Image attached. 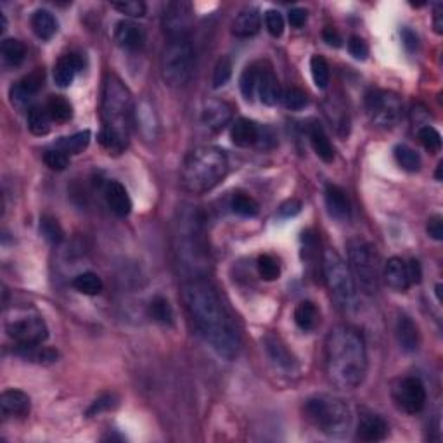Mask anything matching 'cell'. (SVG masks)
Returning a JSON list of instances; mask_svg holds the SVG:
<instances>
[{"label":"cell","mask_w":443,"mask_h":443,"mask_svg":"<svg viewBox=\"0 0 443 443\" xmlns=\"http://www.w3.org/2000/svg\"><path fill=\"white\" fill-rule=\"evenodd\" d=\"M265 26H267L268 33H270L272 37H281L284 33V18L282 14L279 13V11L275 9H270L265 13Z\"/></svg>","instance_id":"obj_48"},{"label":"cell","mask_w":443,"mask_h":443,"mask_svg":"<svg viewBox=\"0 0 443 443\" xmlns=\"http://www.w3.org/2000/svg\"><path fill=\"white\" fill-rule=\"evenodd\" d=\"M73 287L78 293L87 294V297H96V294L101 293L104 284H102L99 275L94 274V272H83V274H78L73 279Z\"/></svg>","instance_id":"obj_33"},{"label":"cell","mask_w":443,"mask_h":443,"mask_svg":"<svg viewBox=\"0 0 443 443\" xmlns=\"http://www.w3.org/2000/svg\"><path fill=\"white\" fill-rule=\"evenodd\" d=\"M323 39L325 44L329 45V47H342L343 45V40H342V35L338 33V30L332 28V26H325L324 32H323Z\"/></svg>","instance_id":"obj_53"},{"label":"cell","mask_w":443,"mask_h":443,"mask_svg":"<svg viewBox=\"0 0 443 443\" xmlns=\"http://www.w3.org/2000/svg\"><path fill=\"white\" fill-rule=\"evenodd\" d=\"M232 120V106L220 99H210L203 108V123L210 130L220 132Z\"/></svg>","instance_id":"obj_16"},{"label":"cell","mask_w":443,"mask_h":443,"mask_svg":"<svg viewBox=\"0 0 443 443\" xmlns=\"http://www.w3.org/2000/svg\"><path fill=\"white\" fill-rule=\"evenodd\" d=\"M426 232L428 236L433 237L435 241H442L443 239V218L440 215H435L431 217L426 223Z\"/></svg>","instance_id":"obj_51"},{"label":"cell","mask_w":443,"mask_h":443,"mask_svg":"<svg viewBox=\"0 0 443 443\" xmlns=\"http://www.w3.org/2000/svg\"><path fill=\"white\" fill-rule=\"evenodd\" d=\"M229 173L227 154L218 147L204 146L191 151L184 160L180 184L191 194H204L217 187Z\"/></svg>","instance_id":"obj_4"},{"label":"cell","mask_w":443,"mask_h":443,"mask_svg":"<svg viewBox=\"0 0 443 443\" xmlns=\"http://www.w3.org/2000/svg\"><path fill=\"white\" fill-rule=\"evenodd\" d=\"M230 77H232V63H230V59L227 58V56H223V58L218 59L217 64H215L211 85H213V89H220V87L227 85Z\"/></svg>","instance_id":"obj_43"},{"label":"cell","mask_w":443,"mask_h":443,"mask_svg":"<svg viewBox=\"0 0 443 443\" xmlns=\"http://www.w3.org/2000/svg\"><path fill=\"white\" fill-rule=\"evenodd\" d=\"M44 78L45 73L40 68H37L35 71L26 75L25 78H21V80L18 82L16 85H13V89H11V102L16 106L28 104V102L39 94L42 85H44Z\"/></svg>","instance_id":"obj_14"},{"label":"cell","mask_w":443,"mask_h":443,"mask_svg":"<svg viewBox=\"0 0 443 443\" xmlns=\"http://www.w3.org/2000/svg\"><path fill=\"white\" fill-rule=\"evenodd\" d=\"M395 335H397V342H399L400 348L407 354H412L419 348V343H421V335H419V327L414 320L408 316H399L397 319V327H395Z\"/></svg>","instance_id":"obj_21"},{"label":"cell","mask_w":443,"mask_h":443,"mask_svg":"<svg viewBox=\"0 0 443 443\" xmlns=\"http://www.w3.org/2000/svg\"><path fill=\"white\" fill-rule=\"evenodd\" d=\"M263 348L267 351V357L270 358V362L274 363L277 369L286 370H293L297 367V361H294L293 354L287 350V347L284 344V342L279 336L275 335H267L263 338Z\"/></svg>","instance_id":"obj_17"},{"label":"cell","mask_w":443,"mask_h":443,"mask_svg":"<svg viewBox=\"0 0 443 443\" xmlns=\"http://www.w3.org/2000/svg\"><path fill=\"white\" fill-rule=\"evenodd\" d=\"M385 281L388 284L392 289L399 291V293H404L411 287V281H408V274H407V263L404 262L399 256H393L389 258L385 265Z\"/></svg>","instance_id":"obj_25"},{"label":"cell","mask_w":443,"mask_h":443,"mask_svg":"<svg viewBox=\"0 0 443 443\" xmlns=\"http://www.w3.org/2000/svg\"><path fill=\"white\" fill-rule=\"evenodd\" d=\"M194 21V9L191 2L177 0L170 2L163 13V32L168 40H187Z\"/></svg>","instance_id":"obj_13"},{"label":"cell","mask_w":443,"mask_h":443,"mask_svg":"<svg viewBox=\"0 0 443 443\" xmlns=\"http://www.w3.org/2000/svg\"><path fill=\"white\" fill-rule=\"evenodd\" d=\"M90 144V132L83 130L78 134L71 135V137H63L58 142V149L64 151L66 154H80L89 147Z\"/></svg>","instance_id":"obj_36"},{"label":"cell","mask_w":443,"mask_h":443,"mask_svg":"<svg viewBox=\"0 0 443 443\" xmlns=\"http://www.w3.org/2000/svg\"><path fill=\"white\" fill-rule=\"evenodd\" d=\"M300 211H301V203L298 201V199H287V201L282 203L281 208H279V215L284 218L297 217Z\"/></svg>","instance_id":"obj_52"},{"label":"cell","mask_w":443,"mask_h":443,"mask_svg":"<svg viewBox=\"0 0 443 443\" xmlns=\"http://www.w3.org/2000/svg\"><path fill=\"white\" fill-rule=\"evenodd\" d=\"M106 201L108 206L111 208L113 213L116 217H128L132 211V199L128 196V191L125 189L123 184H120L118 180H111L106 185Z\"/></svg>","instance_id":"obj_23"},{"label":"cell","mask_w":443,"mask_h":443,"mask_svg":"<svg viewBox=\"0 0 443 443\" xmlns=\"http://www.w3.org/2000/svg\"><path fill=\"white\" fill-rule=\"evenodd\" d=\"M258 96L260 101L267 106L277 104V101L281 99V83H279L277 77L272 71V68H263L260 71V82H258Z\"/></svg>","instance_id":"obj_26"},{"label":"cell","mask_w":443,"mask_h":443,"mask_svg":"<svg viewBox=\"0 0 443 443\" xmlns=\"http://www.w3.org/2000/svg\"><path fill=\"white\" fill-rule=\"evenodd\" d=\"M320 320V312L316 303L301 301L294 308V323L301 331H313Z\"/></svg>","instance_id":"obj_30"},{"label":"cell","mask_w":443,"mask_h":443,"mask_svg":"<svg viewBox=\"0 0 443 443\" xmlns=\"http://www.w3.org/2000/svg\"><path fill=\"white\" fill-rule=\"evenodd\" d=\"M435 291H437L438 301H442V284H437V287H435Z\"/></svg>","instance_id":"obj_58"},{"label":"cell","mask_w":443,"mask_h":443,"mask_svg":"<svg viewBox=\"0 0 443 443\" xmlns=\"http://www.w3.org/2000/svg\"><path fill=\"white\" fill-rule=\"evenodd\" d=\"M44 161L51 170H56V172H63V170H66V166L70 165V156H68L64 151L52 149V151H45Z\"/></svg>","instance_id":"obj_46"},{"label":"cell","mask_w":443,"mask_h":443,"mask_svg":"<svg viewBox=\"0 0 443 443\" xmlns=\"http://www.w3.org/2000/svg\"><path fill=\"white\" fill-rule=\"evenodd\" d=\"M325 374L339 389H355L366 380L367 348L351 325H336L325 338Z\"/></svg>","instance_id":"obj_2"},{"label":"cell","mask_w":443,"mask_h":443,"mask_svg":"<svg viewBox=\"0 0 443 443\" xmlns=\"http://www.w3.org/2000/svg\"><path fill=\"white\" fill-rule=\"evenodd\" d=\"M182 298L192 320L211 348L227 361L236 357L241 347L239 332L213 284L203 277L191 279L182 286Z\"/></svg>","instance_id":"obj_1"},{"label":"cell","mask_w":443,"mask_h":443,"mask_svg":"<svg viewBox=\"0 0 443 443\" xmlns=\"http://www.w3.org/2000/svg\"><path fill=\"white\" fill-rule=\"evenodd\" d=\"M194 51L191 42L168 40L161 54V77L166 85L182 87L192 77Z\"/></svg>","instance_id":"obj_9"},{"label":"cell","mask_w":443,"mask_h":443,"mask_svg":"<svg viewBox=\"0 0 443 443\" xmlns=\"http://www.w3.org/2000/svg\"><path fill=\"white\" fill-rule=\"evenodd\" d=\"M348 262L355 284H358V287L369 297L376 294L381 277L380 255L376 248L362 237H354L348 241Z\"/></svg>","instance_id":"obj_7"},{"label":"cell","mask_w":443,"mask_h":443,"mask_svg":"<svg viewBox=\"0 0 443 443\" xmlns=\"http://www.w3.org/2000/svg\"><path fill=\"white\" fill-rule=\"evenodd\" d=\"M40 232L52 244H59L64 239V232L61 229L59 222L54 217H49V215H44L40 218Z\"/></svg>","instance_id":"obj_41"},{"label":"cell","mask_w":443,"mask_h":443,"mask_svg":"<svg viewBox=\"0 0 443 443\" xmlns=\"http://www.w3.org/2000/svg\"><path fill=\"white\" fill-rule=\"evenodd\" d=\"M393 153H395L397 163H399L404 170H407V172H418V170L421 168V158H419V154L416 153L414 149H411L408 146H397Z\"/></svg>","instance_id":"obj_40"},{"label":"cell","mask_w":443,"mask_h":443,"mask_svg":"<svg viewBox=\"0 0 443 443\" xmlns=\"http://www.w3.org/2000/svg\"><path fill=\"white\" fill-rule=\"evenodd\" d=\"M442 170H443V163H438V168H437V179L442 180Z\"/></svg>","instance_id":"obj_59"},{"label":"cell","mask_w":443,"mask_h":443,"mask_svg":"<svg viewBox=\"0 0 443 443\" xmlns=\"http://www.w3.org/2000/svg\"><path fill=\"white\" fill-rule=\"evenodd\" d=\"M303 412L317 430L329 437H342L347 433L351 423L348 405L331 395L312 397L303 405Z\"/></svg>","instance_id":"obj_6"},{"label":"cell","mask_w":443,"mask_h":443,"mask_svg":"<svg viewBox=\"0 0 443 443\" xmlns=\"http://www.w3.org/2000/svg\"><path fill=\"white\" fill-rule=\"evenodd\" d=\"M116 11L121 14H127L132 18H142L146 14V4L142 0H127V2H115L113 4Z\"/></svg>","instance_id":"obj_47"},{"label":"cell","mask_w":443,"mask_h":443,"mask_svg":"<svg viewBox=\"0 0 443 443\" xmlns=\"http://www.w3.org/2000/svg\"><path fill=\"white\" fill-rule=\"evenodd\" d=\"M281 97H282L284 106H286L287 109H291V111H300V109H303L306 104H308V97H306V94L303 92L301 89H297V87L287 89Z\"/></svg>","instance_id":"obj_45"},{"label":"cell","mask_w":443,"mask_h":443,"mask_svg":"<svg viewBox=\"0 0 443 443\" xmlns=\"http://www.w3.org/2000/svg\"><path fill=\"white\" fill-rule=\"evenodd\" d=\"M175 239V253L179 262L184 265L185 270L194 275L192 279H201L199 274L206 270L208 248L204 242L201 215L198 211H189L180 218Z\"/></svg>","instance_id":"obj_5"},{"label":"cell","mask_w":443,"mask_h":443,"mask_svg":"<svg viewBox=\"0 0 443 443\" xmlns=\"http://www.w3.org/2000/svg\"><path fill=\"white\" fill-rule=\"evenodd\" d=\"M85 59L78 52H70L64 54L54 66V82L59 87H70L75 80V75L83 70Z\"/></svg>","instance_id":"obj_20"},{"label":"cell","mask_w":443,"mask_h":443,"mask_svg":"<svg viewBox=\"0 0 443 443\" xmlns=\"http://www.w3.org/2000/svg\"><path fill=\"white\" fill-rule=\"evenodd\" d=\"M310 71H312L313 83L317 85V89L324 90L327 89L329 80H331V71H329V64L323 56H313L310 59Z\"/></svg>","instance_id":"obj_37"},{"label":"cell","mask_w":443,"mask_h":443,"mask_svg":"<svg viewBox=\"0 0 443 443\" xmlns=\"http://www.w3.org/2000/svg\"><path fill=\"white\" fill-rule=\"evenodd\" d=\"M367 115L381 127H393L402 116V101L395 92L373 89L366 94Z\"/></svg>","instance_id":"obj_10"},{"label":"cell","mask_w":443,"mask_h":443,"mask_svg":"<svg viewBox=\"0 0 443 443\" xmlns=\"http://www.w3.org/2000/svg\"><path fill=\"white\" fill-rule=\"evenodd\" d=\"M407 274H408V281H411V286L412 284L421 282V277H423L421 263H419L418 260H411V262L407 263Z\"/></svg>","instance_id":"obj_55"},{"label":"cell","mask_w":443,"mask_h":443,"mask_svg":"<svg viewBox=\"0 0 443 443\" xmlns=\"http://www.w3.org/2000/svg\"><path fill=\"white\" fill-rule=\"evenodd\" d=\"M348 51H350V54L354 56L355 59L363 61L369 56V45H367V42L361 39V37L354 35L348 40Z\"/></svg>","instance_id":"obj_50"},{"label":"cell","mask_w":443,"mask_h":443,"mask_svg":"<svg viewBox=\"0 0 443 443\" xmlns=\"http://www.w3.org/2000/svg\"><path fill=\"white\" fill-rule=\"evenodd\" d=\"M2 58L9 66H20L26 58L25 44L18 39H6L2 42Z\"/></svg>","instance_id":"obj_35"},{"label":"cell","mask_w":443,"mask_h":443,"mask_svg":"<svg viewBox=\"0 0 443 443\" xmlns=\"http://www.w3.org/2000/svg\"><path fill=\"white\" fill-rule=\"evenodd\" d=\"M45 111L51 116L52 121H58V123H66L73 116V106L70 104V101L64 99L63 96H52L51 99L45 104Z\"/></svg>","instance_id":"obj_31"},{"label":"cell","mask_w":443,"mask_h":443,"mask_svg":"<svg viewBox=\"0 0 443 443\" xmlns=\"http://www.w3.org/2000/svg\"><path fill=\"white\" fill-rule=\"evenodd\" d=\"M6 329L16 347H39L49 338L47 324L40 316H23L11 319Z\"/></svg>","instance_id":"obj_11"},{"label":"cell","mask_w":443,"mask_h":443,"mask_svg":"<svg viewBox=\"0 0 443 443\" xmlns=\"http://www.w3.org/2000/svg\"><path fill=\"white\" fill-rule=\"evenodd\" d=\"M0 408L4 418H26L32 408V400L21 389H6L0 395Z\"/></svg>","instance_id":"obj_18"},{"label":"cell","mask_w":443,"mask_h":443,"mask_svg":"<svg viewBox=\"0 0 443 443\" xmlns=\"http://www.w3.org/2000/svg\"><path fill=\"white\" fill-rule=\"evenodd\" d=\"M32 28L40 40H51L58 33V20L49 11L39 9L32 16Z\"/></svg>","instance_id":"obj_29"},{"label":"cell","mask_w":443,"mask_h":443,"mask_svg":"<svg viewBox=\"0 0 443 443\" xmlns=\"http://www.w3.org/2000/svg\"><path fill=\"white\" fill-rule=\"evenodd\" d=\"M256 268H258V274L263 281H275L281 275V267H279L277 260L270 255L258 256Z\"/></svg>","instance_id":"obj_42"},{"label":"cell","mask_w":443,"mask_h":443,"mask_svg":"<svg viewBox=\"0 0 443 443\" xmlns=\"http://www.w3.org/2000/svg\"><path fill=\"white\" fill-rule=\"evenodd\" d=\"M260 71H262V66H260V64H251V66H248L244 71H242L239 83H241V92L246 101L255 99V94H256V90H258Z\"/></svg>","instance_id":"obj_32"},{"label":"cell","mask_w":443,"mask_h":443,"mask_svg":"<svg viewBox=\"0 0 443 443\" xmlns=\"http://www.w3.org/2000/svg\"><path fill=\"white\" fill-rule=\"evenodd\" d=\"M28 128L33 135H47L51 130V116L45 108L33 106L28 111Z\"/></svg>","instance_id":"obj_34"},{"label":"cell","mask_w":443,"mask_h":443,"mask_svg":"<svg viewBox=\"0 0 443 443\" xmlns=\"http://www.w3.org/2000/svg\"><path fill=\"white\" fill-rule=\"evenodd\" d=\"M418 137L421 144L424 146V149L430 151V153H438L442 149V135L437 128L433 127H423L421 130L418 132Z\"/></svg>","instance_id":"obj_44"},{"label":"cell","mask_w":443,"mask_h":443,"mask_svg":"<svg viewBox=\"0 0 443 443\" xmlns=\"http://www.w3.org/2000/svg\"><path fill=\"white\" fill-rule=\"evenodd\" d=\"M149 313L156 323L170 325L173 324V308L170 301L163 297H156L149 305Z\"/></svg>","instance_id":"obj_39"},{"label":"cell","mask_w":443,"mask_h":443,"mask_svg":"<svg viewBox=\"0 0 443 443\" xmlns=\"http://www.w3.org/2000/svg\"><path fill=\"white\" fill-rule=\"evenodd\" d=\"M433 28H435V32L438 33V35H442L443 33V6L442 4H438L437 9H435Z\"/></svg>","instance_id":"obj_57"},{"label":"cell","mask_w":443,"mask_h":443,"mask_svg":"<svg viewBox=\"0 0 443 443\" xmlns=\"http://www.w3.org/2000/svg\"><path fill=\"white\" fill-rule=\"evenodd\" d=\"M324 281L327 284L331 297L342 310H348L354 305L357 294V284L351 275L350 267L335 249H325L323 255Z\"/></svg>","instance_id":"obj_8"},{"label":"cell","mask_w":443,"mask_h":443,"mask_svg":"<svg viewBox=\"0 0 443 443\" xmlns=\"http://www.w3.org/2000/svg\"><path fill=\"white\" fill-rule=\"evenodd\" d=\"M392 399L399 411L408 416L419 414L426 405V388L419 378H404L393 385Z\"/></svg>","instance_id":"obj_12"},{"label":"cell","mask_w":443,"mask_h":443,"mask_svg":"<svg viewBox=\"0 0 443 443\" xmlns=\"http://www.w3.org/2000/svg\"><path fill=\"white\" fill-rule=\"evenodd\" d=\"M260 28H262L260 11L255 7H248V9L237 14L236 20L232 21V26H230V32L239 39H249V37H255L260 32Z\"/></svg>","instance_id":"obj_22"},{"label":"cell","mask_w":443,"mask_h":443,"mask_svg":"<svg viewBox=\"0 0 443 443\" xmlns=\"http://www.w3.org/2000/svg\"><path fill=\"white\" fill-rule=\"evenodd\" d=\"M115 405H116V397L113 395V393H106V395L99 397L96 402L90 405V408L87 411V416L92 418V416H97V414H101V412L109 411V408H113Z\"/></svg>","instance_id":"obj_49"},{"label":"cell","mask_w":443,"mask_h":443,"mask_svg":"<svg viewBox=\"0 0 443 443\" xmlns=\"http://www.w3.org/2000/svg\"><path fill=\"white\" fill-rule=\"evenodd\" d=\"M400 35H402V42H404V45H405V49H407V51L412 52V51H416V49H418L419 39L411 28H404L402 32H400Z\"/></svg>","instance_id":"obj_56"},{"label":"cell","mask_w":443,"mask_h":443,"mask_svg":"<svg viewBox=\"0 0 443 443\" xmlns=\"http://www.w3.org/2000/svg\"><path fill=\"white\" fill-rule=\"evenodd\" d=\"M287 20H289V25L293 26V28H301L306 23V20H308V13H306L305 9H301V7H294V9L289 11Z\"/></svg>","instance_id":"obj_54"},{"label":"cell","mask_w":443,"mask_h":443,"mask_svg":"<svg viewBox=\"0 0 443 443\" xmlns=\"http://www.w3.org/2000/svg\"><path fill=\"white\" fill-rule=\"evenodd\" d=\"M115 42L127 51H141L146 44V32L134 21H120L115 26Z\"/></svg>","instance_id":"obj_15"},{"label":"cell","mask_w":443,"mask_h":443,"mask_svg":"<svg viewBox=\"0 0 443 443\" xmlns=\"http://www.w3.org/2000/svg\"><path fill=\"white\" fill-rule=\"evenodd\" d=\"M325 206H327L329 215L338 222H347L350 218V201L347 194L338 185L329 184L324 191Z\"/></svg>","instance_id":"obj_24"},{"label":"cell","mask_w":443,"mask_h":443,"mask_svg":"<svg viewBox=\"0 0 443 443\" xmlns=\"http://www.w3.org/2000/svg\"><path fill=\"white\" fill-rule=\"evenodd\" d=\"M357 437L362 442H381L388 437V423L374 412H363L358 419Z\"/></svg>","instance_id":"obj_19"},{"label":"cell","mask_w":443,"mask_h":443,"mask_svg":"<svg viewBox=\"0 0 443 443\" xmlns=\"http://www.w3.org/2000/svg\"><path fill=\"white\" fill-rule=\"evenodd\" d=\"M308 137H310V142H312L313 151H316V154L320 158V160H323L324 163L335 161V147H332V144L331 141H329L324 128L320 127V123H310Z\"/></svg>","instance_id":"obj_28"},{"label":"cell","mask_w":443,"mask_h":443,"mask_svg":"<svg viewBox=\"0 0 443 443\" xmlns=\"http://www.w3.org/2000/svg\"><path fill=\"white\" fill-rule=\"evenodd\" d=\"M230 208H232L234 213L241 215V217H255L260 210L258 203H256L251 196L244 194V192H236V194L232 196Z\"/></svg>","instance_id":"obj_38"},{"label":"cell","mask_w":443,"mask_h":443,"mask_svg":"<svg viewBox=\"0 0 443 443\" xmlns=\"http://www.w3.org/2000/svg\"><path fill=\"white\" fill-rule=\"evenodd\" d=\"M132 94L116 75H108L102 89V128L99 142L111 153H121L127 147L132 125Z\"/></svg>","instance_id":"obj_3"},{"label":"cell","mask_w":443,"mask_h":443,"mask_svg":"<svg viewBox=\"0 0 443 443\" xmlns=\"http://www.w3.org/2000/svg\"><path fill=\"white\" fill-rule=\"evenodd\" d=\"M260 128L255 121L239 118L230 128V139L237 147H249L258 142Z\"/></svg>","instance_id":"obj_27"}]
</instances>
